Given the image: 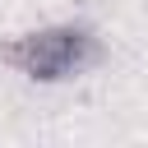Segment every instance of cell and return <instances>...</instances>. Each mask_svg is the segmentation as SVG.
Returning a JSON list of instances; mask_svg holds the SVG:
<instances>
[{
  "label": "cell",
  "instance_id": "cell-1",
  "mask_svg": "<svg viewBox=\"0 0 148 148\" xmlns=\"http://www.w3.org/2000/svg\"><path fill=\"white\" fill-rule=\"evenodd\" d=\"M102 60H106V46L83 23H51V28H32L23 37L0 42V65H14L18 74H28L37 83L79 79L83 69H92Z\"/></svg>",
  "mask_w": 148,
  "mask_h": 148
}]
</instances>
